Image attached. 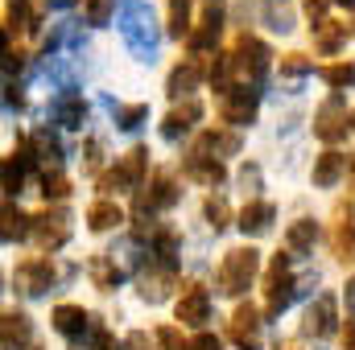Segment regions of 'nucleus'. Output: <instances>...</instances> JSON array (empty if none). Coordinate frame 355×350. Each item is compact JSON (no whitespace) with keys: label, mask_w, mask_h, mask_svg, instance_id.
I'll return each instance as SVG.
<instances>
[{"label":"nucleus","mask_w":355,"mask_h":350,"mask_svg":"<svg viewBox=\"0 0 355 350\" xmlns=\"http://www.w3.org/2000/svg\"><path fill=\"white\" fill-rule=\"evenodd\" d=\"M120 33L132 50L137 62H153L157 58V46H162V29H157V17L149 8V0H124L120 4Z\"/></svg>","instance_id":"1"},{"label":"nucleus","mask_w":355,"mask_h":350,"mask_svg":"<svg viewBox=\"0 0 355 350\" xmlns=\"http://www.w3.org/2000/svg\"><path fill=\"white\" fill-rule=\"evenodd\" d=\"M289 252H277L272 256V264H268V272H265V313L268 317H281L289 305H293V297H302L318 276L310 272V276H293L289 272Z\"/></svg>","instance_id":"2"},{"label":"nucleus","mask_w":355,"mask_h":350,"mask_svg":"<svg viewBox=\"0 0 355 350\" xmlns=\"http://www.w3.org/2000/svg\"><path fill=\"white\" fill-rule=\"evenodd\" d=\"M257 276H261V252L257 248H232L223 256V264H219L215 284H219L223 297H244Z\"/></svg>","instance_id":"3"},{"label":"nucleus","mask_w":355,"mask_h":350,"mask_svg":"<svg viewBox=\"0 0 355 350\" xmlns=\"http://www.w3.org/2000/svg\"><path fill=\"white\" fill-rule=\"evenodd\" d=\"M232 66H236V79L244 87H261L268 79V66H272V50H268L261 37L240 33L236 46H232Z\"/></svg>","instance_id":"4"},{"label":"nucleus","mask_w":355,"mask_h":350,"mask_svg":"<svg viewBox=\"0 0 355 350\" xmlns=\"http://www.w3.org/2000/svg\"><path fill=\"white\" fill-rule=\"evenodd\" d=\"M145 169H149V149H128L124 157H120V165L116 169H107V174H99V190L103 194H124V190H141L145 185Z\"/></svg>","instance_id":"5"},{"label":"nucleus","mask_w":355,"mask_h":350,"mask_svg":"<svg viewBox=\"0 0 355 350\" xmlns=\"http://www.w3.org/2000/svg\"><path fill=\"white\" fill-rule=\"evenodd\" d=\"M29 239H33L46 256L58 252V248L71 239V210H67V206H46V210H37V214H33Z\"/></svg>","instance_id":"6"},{"label":"nucleus","mask_w":355,"mask_h":350,"mask_svg":"<svg viewBox=\"0 0 355 350\" xmlns=\"http://www.w3.org/2000/svg\"><path fill=\"white\" fill-rule=\"evenodd\" d=\"M347 128H352V111H347L343 95L322 99V107L314 111V136L327 140V145H339V140L347 136Z\"/></svg>","instance_id":"7"},{"label":"nucleus","mask_w":355,"mask_h":350,"mask_svg":"<svg viewBox=\"0 0 355 350\" xmlns=\"http://www.w3.org/2000/svg\"><path fill=\"white\" fill-rule=\"evenodd\" d=\"M54 280H58V272H54V264L46 256H29V260L17 264V272H12V284L25 297H46L54 288Z\"/></svg>","instance_id":"8"},{"label":"nucleus","mask_w":355,"mask_h":350,"mask_svg":"<svg viewBox=\"0 0 355 350\" xmlns=\"http://www.w3.org/2000/svg\"><path fill=\"white\" fill-rule=\"evenodd\" d=\"M335 330H339V301L331 293H318L302 317V334L322 342V338H335Z\"/></svg>","instance_id":"9"},{"label":"nucleus","mask_w":355,"mask_h":350,"mask_svg":"<svg viewBox=\"0 0 355 350\" xmlns=\"http://www.w3.org/2000/svg\"><path fill=\"white\" fill-rule=\"evenodd\" d=\"M257 107H261V91L257 87L236 83L227 95H219V116H223V124H232V128L252 124V120H257Z\"/></svg>","instance_id":"10"},{"label":"nucleus","mask_w":355,"mask_h":350,"mask_svg":"<svg viewBox=\"0 0 355 350\" xmlns=\"http://www.w3.org/2000/svg\"><path fill=\"white\" fill-rule=\"evenodd\" d=\"M261 309L252 305V301H244V305H236V313H232V322H227V334H232V342L240 350H261Z\"/></svg>","instance_id":"11"},{"label":"nucleus","mask_w":355,"mask_h":350,"mask_svg":"<svg viewBox=\"0 0 355 350\" xmlns=\"http://www.w3.org/2000/svg\"><path fill=\"white\" fill-rule=\"evenodd\" d=\"M178 322L182 326H194V330H202L207 322H211V293L202 288V284H186L182 288V297H178L174 305Z\"/></svg>","instance_id":"12"},{"label":"nucleus","mask_w":355,"mask_h":350,"mask_svg":"<svg viewBox=\"0 0 355 350\" xmlns=\"http://www.w3.org/2000/svg\"><path fill=\"white\" fill-rule=\"evenodd\" d=\"M137 293L149 301V305H162L166 297H170V288L178 284V268H166V264L149 260V268H141V276H137Z\"/></svg>","instance_id":"13"},{"label":"nucleus","mask_w":355,"mask_h":350,"mask_svg":"<svg viewBox=\"0 0 355 350\" xmlns=\"http://www.w3.org/2000/svg\"><path fill=\"white\" fill-rule=\"evenodd\" d=\"M29 165H33V149H29V136H21L12 145V153L4 157V194H8V202L25 190V169Z\"/></svg>","instance_id":"14"},{"label":"nucleus","mask_w":355,"mask_h":350,"mask_svg":"<svg viewBox=\"0 0 355 350\" xmlns=\"http://www.w3.org/2000/svg\"><path fill=\"white\" fill-rule=\"evenodd\" d=\"M219 33H223V8H219V0H207V8H202V17H198V29L186 37L190 54H202V50H211V46L219 42Z\"/></svg>","instance_id":"15"},{"label":"nucleus","mask_w":355,"mask_h":350,"mask_svg":"<svg viewBox=\"0 0 355 350\" xmlns=\"http://www.w3.org/2000/svg\"><path fill=\"white\" fill-rule=\"evenodd\" d=\"M236 153H240V132H232V128H207L194 140V157L219 161V157H236Z\"/></svg>","instance_id":"16"},{"label":"nucleus","mask_w":355,"mask_h":350,"mask_svg":"<svg viewBox=\"0 0 355 350\" xmlns=\"http://www.w3.org/2000/svg\"><path fill=\"white\" fill-rule=\"evenodd\" d=\"M331 252L339 264H355V219L347 206L335 210V227H331Z\"/></svg>","instance_id":"17"},{"label":"nucleus","mask_w":355,"mask_h":350,"mask_svg":"<svg viewBox=\"0 0 355 350\" xmlns=\"http://www.w3.org/2000/svg\"><path fill=\"white\" fill-rule=\"evenodd\" d=\"M198 120H202V103H198V99H182L174 111L162 120V136H166V140H182Z\"/></svg>","instance_id":"18"},{"label":"nucleus","mask_w":355,"mask_h":350,"mask_svg":"<svg viewBox=\"0 0 355 350\" xmlns=\"http://www.w3.org/2000/svg\"><path fill=\"white\" fill-rule=\"evenodd\" d=\"M50 322H54V330H58V334H67L71 342H79L91 326H95L83 305H54V317H50Z\"/></svg>","instance_id":"19"},{"label":"nucleus","mask_w":355,"mask_h":350,"mask_svg":"<svg viewBox=\"0 0 355 350\" xmlns=\"http://www.w3.org/2000/svg\"><path fill=\"white\" fill-rule=\"evenodd\" d=\"M202 75H207V71H202V62H198V58H182L174 71H170V79H166V95H170V99L190 95V91L202 83Z\"/></svg>","instance_id":"20"},{"label":"nucleus","mask_w":355,"mask_h":350,"mask_svg":"<svg viewBox=\"0 0 355 350\" xmlns=\"http://www.w3.org/2000/svg\"><path fill=\"white\" fill-rule=\"evenodd\" d=\"M182 174L190 177V181H198V185H207V190H219L223 181H227V169H223V161H211V157H186L182 161Z\"/></svg>","instance_id":"21"},{"label":"nucleus","mask_w":355,"mask_h":350,"mask_svg":"<svg viewBox=\"0 0 355 350\" xmlns=\"http://www.w3.org/2000/svg\"><path fill=\"white\" fill-rule=\"evenodd\" d=\"M33 342V322L21 313V309H8L4 313V326H0V347L4 350H25Z\"/></svg>","instance_id":"22"},{"label":"nucleus","mask_w":355,"mask_h":350,"mask_svg":"<svg viewBox=\"0 0 355 350\" xmlns=\"http://www.w3.org/2000/svg\"><path fill=\"white\" fill-rule=\"evenodd\" d=\"M87 276H91V284H95L99 293H112V288H120V280H124V268L116 264V256H112V252H99V256H91Z\"/></svg>","instance_id":"23"},{"label":"nucleus","mask_w":355,"mask_h":350,"mask_svg":"<svg viewBox=\"0 0 355 350\" xmlns=\"http://www.w3.org/2000/svg\"><path fill=\"white\" fill-rule=\"evenodd\" d=\"M272 219H277V206H272V202H261V198H252V202L240 210L236 227H240L244 235H265L268 227H272Z\"/></svg>","instance_id":"24"},{"label":"nucleus","mask_w":355,"mask_h":350,"mask_svg":"<svg viewBox=\"0 0 355 350\" xmlns=\"http://www.w3.org/2000/svg\"><path fill=\"white\" fill-rule=\"evenodd\" d=\"M347 169H352L347 153H339V149H327V153L314 161V174H310V177H314V185H318V190H331L339 177L347 174Z\"/></svg>","instance_id":"25"},{"label":"nucleus","mask_w":355,"mask_h":350,"mask_svg":"<svg viewBox=\"0 0 355 350\" xmlns=\"http://www.w3.org/2000/svg\"><path fill=\"white\" fill-rule=\"evenodd\" d=\"M0 239L4 243H21V239H29V231H33V214H25L17 202H4V210H0Z\"/></svg>","instance_id":"26"},{"label":"nucleus","mask_w":355,"mask_h":350,"mask_svg":"<svg viewBox=\"0 0 355 350\" xmlns=\"http://www.w3.org/2000/svg\"><path fill=\"white\" fill-rule=\"evenodd\" d=\"M87 103H83V95H58L54 99V107H50V116H54V124H62V128H83L87 124Z\"/></svg>","instance_id":"27"},{"label":"nucleus","mask_w":355,"mask_h":350,"mask_svg":"<svg viewBox=\"0 0 355 350\" xmlns=\"http://www.w3.org/2000/svg\"><path fill=\"white\" fill-rule=\"evenodd\" d=\"M29 149H33V161L50 165V169L62 165V145H58V136H54L50 128H37V132L29 136Z\"/></svg>","instance_id":"28"},{"label":"nucleus","mask_w":355,"mask_h":350,"mask_svg":"<svg viewBox=\"0 0 355 350\" xmlns=\"http://www.w3.org/2000/svg\"><path fill=\"white\" fill-rule=\"evenodd\" d=\"M103 107L116 116V128H124V132H132V128H141L149 120V103H116V99L103 95Z\"/></svg>","instance_id":"29"},{"label":"nucleus","mask_w":355,"mask_h":350,"mask_svg":"<svg viewBox=\"0 0 355 350\" xmlns=\"http://www.w3.org/2000/svg\"><path fill=\"white\" fill-rule=\"evenodd\" d=\"M120 223H124V210H120L112 198H99V202L87 210V227L91 231H99V235L112 231V227H120Z\"/></svg>","instance_id":"30"},{"label":"nucleus","mask_w":355,"mask_h":350,"mask_svg":"<svg viewBox=\"0 0 355 350\" xmlns=\"http://www.w3.org/2000/svg\"><path fill=\"white\" fill-rule=\"evenodd\" d=\"M314 239H318V223H314V219H297V223H289V231H285V248H289L293 256L310 252Z\"/></svg>","instance_id":"31"},{"label":"nucleus","mask_w":355,"mask_h":350,"mask_svg":"<svg viewBox=\"0 0 355 350\" xmlns=\"http://www.w3.org/2000/svg\"><path fill=\"white\" fill-rule=\"evenodd\" d=\"M343 42H347V25L343 21H327V25L314 29V50L318 54H339Z\"/></svg>","instance_id":"32"},{"label":"nucleus","mask_w":355,"mask_h":350,"mask_svg":"<svg viewBox=\"0 0 355 350\" xmlns=\"http://www.w3.org/2000/svg\"><path fill=\"white\" fill-rule=\"evenodd\" d=\"M265 25L268 29H277V33H289L293 29V4L289 0H265Z\"/></svg>","instance_id":"33"},{"label":"nucleus","mask_w":355,"mask_h":350,"mask_svg":"<svg viewBox=\"0 0 355 350\" xmlns=\"http://www.w3.org/2000/svg\"><path fill=\"white\" fill-rule=\"evenodd\" d=\"M318 79L331 91H347L355 87V62H335V66H318Z\"/></svg>","instance_id":"34"},{"label":"nucleus","mask_w":355,"mask_h":350,"mask_svg":"<svg viewBox=\"0 0 355 350\" xmlns=\"http://www.w3.org/2000/svg\"><path fill=\"white\" fill-rule=\"evenodd\" d=\"M232 75H236V66H232V54H215V62H211V71H207L211 87L219 91V95H227V91L236 87V83H232Z\"/></svg>","instance_id":"35"},{"label":"nucleus","mask_w":355,"mask_h":350,"mask_svg":"<svg viewBox=\"0 0 355 350\" xmlns=\"http://www.w3.org/2000/svg\"><path fill=\"white\" fill-rule=\"evenodd\" d=\"M202 214H207V227H211L215 235H219V231H223V227L232 223V206H227V202H223L219 194H211V198L202 202Z\"/></svg>","instance_id":"36"},{"label":"nucleus","mask_w":355,"mask_h":350,"mask_svg":"<svg viewBox=\"0 0 355 350\" xmlns=\"http://www.w3.org/2000/svg\"><path fill=\"white\" fill-rule=\"evenodd\" d=\"M166 29H170V37H178V42L194 33L190 29V0H170V25Z\"/></svg>","instance_id":"37"},{"label":"nucleus","mask_w":355,"mask_h":350,"mask_svg":"<svg viewBox=\"0 0 355 350\" xmlns=\"http://www.w3.org/2000/svg\"><path fill=\"white\" fill-rule=\"evenodd\" d=\"M4 25H8V33L12 29H37V17H29V0H8Z\"/></svg>","instance_id":"38"},{"label":"nucleus","mask_w":355,"mask_h":350,"mask_svg":"<svg viewBox=\"0 0 355 350\" xmlns=\"http://www.w3.org/2000/svg\"><path fill=\"white\" fill-rule=\"evenodd\" d=\"M42 194H46V202H62L71 194V181L58 174V169H46L42 174Z\"/></svg>","instance_id":"39"},{"label":"nucleus","mask_w":355,"mask_h":350,"mask_svg":"<svg viewBox=\"0 0 355 350\" xmlns=\"http://www.w3.org/2000/svg\"><path fill=\"white\" fill-rule=\"evenodd\" d=\"M310 71H314V62H310L306 54H285V58H281V75H285V79H306Z\"/></svg>","instance_id":"40"},{"label":"nucleus","mask_w":355,"mask_h":350,"mask_svg":"<svg viewBox=\"0 0 355 350\" xmlns=\"http://www.w3.org/2000/svg\"><path fill=\"white\" fill-rule=\"evenodd\" d=\"M157 350H190V342L182 338V330L178 326H157Z\"/></svg>","instance_id":"41"},{"label":"nucleus","mask_w":355,"mask_h":350,"mask_svg":"<svg viewBox=\"0 0 355 350\" xmlns=\"http://www.w3.org/2000/svg\"><path fill=\"white\" fill-rule=\"evenodd\" d=\"M112 21V0H87V25H107Z\"/></svg>","instance_id":"42"},{"label":"nucleus","mask_w":355,"mask_h":350,"mask_svg":"<svg viewBox=\"0 0 355 350\" xmlns=\"http://www.w3.org/2000/svg\"><path fill=\"white\" fill-rule=\"evenodd\" d=\"M331 4H335V0H302V12H306V17L314 21V29H318V25H327V8H331Z\"/></svg>","instance_id":"43"},{"label":"nucleus","mask_w":355,"mask_h":350,"mask_svg":"<svg viewBox=\"0 0 355 350\" xmlns=\"http://www.w3.org/2000/svg\"><path fill=\"white\" fill-rule=\"evenodd\" d=\"M190 350H223V342H219L211 330H198V334L190 338Z\"/></svg>","instance_id":"44"},{"label":"nucleus","mask_w":355,"mask_h":350,"mask_svg":"<svg viewBox=\"0 0 355 350\" xmlns=\"http://www.w3.org/2000/svg\"><path fill=\"white\" fill-rule=\"evenodd\" d=\"M4 107H8V111H21V107H25V95H21V87H17L12 79L4 83Z\"/></svg>","instance_id":"45"},{"label":"nucleus","mask_w":355,"mask_h":350,"mask_svg":"<svg viewBox=\"0 0 355 350\" xmlns=\"http://www.w3.org/2000/svg\"><path fill=\"white\" fill-rule=\"evenodd\" d=\"M240 185L252 194V190H261V165H244L240 169Z\"/></svg>","instance_id":"46"},{"label":"nucleus","mask_w":355,"mask_h":350,"mask_svg":"<svg viewBox=\"0 0 355 350\" xmlns=\"http://www.w3.org/2000/svg\"><path fill=\"white\" fill-rule=\"evenodd\" d=\"M116 350H149V334H141V330H132V334H128V338H124V342H120Z\"/></svg>","instance_id":"47"},{"label":"nucleus","mask_w":355,"mask_h":350,"mask_svg":"<svg viewBox=\"0 0 355 350\" xmlns=\"http://www.w3.org/2000/svg\"><path fill=\"white\" fill-rule=\"evenodd\" d=\"M343 301H347V313L355 317V276H347V288H343Z\"/></svg>","instance_id":"48"},{"label":"nucleus","mask_w":355,"mask_h":350,"mask_svg":"<svg viewBox=\"0 0 355 350\" xmlns=\"http://www.w3.org/2000/svg\"><path fill=\"white\" fill-rule=\"evenodd\" d=\"M87 169H99V140H87Z\"/></svg>","instance_id":"49"},{"label":"nucleus","mask_w":355,"mask_h":350,"mask_svg":"<svg viewBox=\"0 0 355 350\" xmlns=\"http://www.w3.org/2000/svg\"><path fill=\"white\" fill-rule=\"evenodd\" d=\"M343 350H355V317L343 326Z\"/></svg>","instance_id":"50"},{"label":"nucleus","mask_w":355,"mask_h":350,"mask_svg":"<svg viewBox=\"0 0 355 350\" xmlns=\"http://www.w3.org/2000/svg\"><path fill=\"white\" fill-rule=\"evenodd\" d=\"M79 0H46V8H54V12H62V8H75Z\"/></svg>","instance_id":"51"},{"label":"nucleus","mask_w":355,"mask_h":350,"mask_svg":"<svg viewBox=\"0 0 355 350\" xmlns=\"http://www.w3.org/2000/svg\"><path fill=\"white\" fill-rule=\"evenodd\" d=\"M347 174H352V202H355V161H352V169H347Z\"/></svg>","instance_id":"52"},{"label":"nucleus","mask_w":355,"mask_h":350,"mask_svg":"<svg viewBox=\"0 0 355 350\" xmlns=\"http://www.w3.org/2000/svg\"><path fill=\"white\" fill-rule=\"evenodd\" d=\"M335 4H343V8H355V0H335Z\"/></svg>","instance_id":"53"},{"label":"nucleus","mask_w":355,"mask_h":350,"mask_svg":"<svg viewBox=\"0 0 355 350\" xmlns=\"http://www.w3.org/2000/svg\"><path fill=\"white\" fill-rule=\"evenodd\" d=\"M352 124H355V111H352Z\"/></svg>","instance_id":"54"}]
</instances>
